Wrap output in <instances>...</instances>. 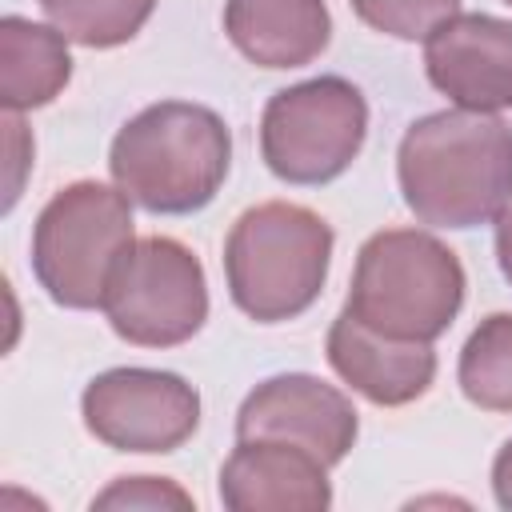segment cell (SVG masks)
Masks as SVG:
<instances>
[{
    "label": "cell",
    "instance_id": "obj_16",
    "mask_svg": "<svg viewBox=\"0 0 512 512\" xmlns=\"http://www.w3.org/2000/svg\"><path fill=\"white\" fill-rule=\"evenodd\" d=\"M40 8L72 44L120 48L148 24L156 0H40Z\"/></svg>",
    "mask_w": 512,
    "mask_h": 512
},
{
    "label": "cell",
    "instance_id": "obj_9",
    "mask_svg": "<svg viewBox=\"0 0 512 512\" xmlns=\"http://www.w3.org/2000/svg\"><path fill=\"white\" fill-rule=\"evenodd\" d=\"M360 436V416L352 400L308 372H280L260 380L240 412H236V440H288L320 456L336 468Z\"/></svg>",
    "mask_w": 512,
    "mask_h": 512
},
{
    "label": "cell",
    "instance_id": "obj_4",
    "mask_svg": "<svg viewBox=\"0 0 512 512\" xmlns=\"http://www.w3.org/2000/svg\"><path fill=\"white\" fill-rule=\"evenodd\" d=\"M464 264L432 232H372L352 268L344 308L392 340H440L464 308Z\"/></svg>",
    "mask_w": 512,
    "mask_h": 512
},
{
    "label": "cell",
    "instance_id": "obj_13",
    "mask_svg": "<svg viewBox=\"0 0 512 512\" xmlns=\"http://www.w3.org/2000/svg\"><path fill=\"white\" fill-rule=\"evenodd\" d=\"M224 32L256 68H304L332 40L324 0H224Z\"/></svg>",
    "mask_w": 512,
    "mask_h": 512
},
{
    "label": "cell",
    "instance_id": "obj_3",
    "mask_svg": "<svg viewBox=\"0 0 512 512\" xmlns=\"http://www.w3.org/2000/svg\"><path fill=\"white\" fill-rule=\"evenodd\" d=\"M332 244V224L304 204L264 200L240 212L224 240L232 304L256 324L296 320L324 292Z\"/></svg>",
    "mask_w": 512,
    "mask_h": 512
},
{
    "label": "cell",
    "instance_id": "obj_20",
    "mask_svg": "<svg viewBox=\"0 0 512 512\" xmlns=\"http://www.w3.org/2000/svg\"><path fill=\"white\" fill-rule=\"evenodd\" d=\"M492 496L500 508L512 512V440H504V448L492 460Z\"/></svg>",
    "mask_w": 512,
    "mask_h": 512
},
{
    "label": "cell",
    "instance_id": "obj_17",
    "mask_svg": "<svg viewBox=\"0 0 512 512\" xmlns=\"http://www.w3.org/2000/svg\"><path fill=\"white\" fill-rule=\"evenodd\" d=\"M352 12L396 40H428L448 16L460 12V0H348Z\"/></svg>",
    "mask_w": 512,
    "mask_h": 512
},
{
    "label": "cell",
    "instance_id": "obj_5",
    "mask_svg": "<svg viewBox=\"0 0 512 512\" xmlns=\"http://www.w3.org/2000/svg\"><path fill=\"white\" fill-rule=\"evenodd\" d=\"M132 244V200L100 180H76L64 184L32 224V276L60 308H104L108 280Z\"/></svg>",
    "mask_w": 512,
    "mask_h": 512
},
{
    "label": "cell",
    "instance_id": "obj_15",
    "mask_svg": "<svg viewBox=\"0 0 512 512\" xmlns=\"http://www.w3.org/2000/svg\"><path fill=\"white\" fill-rule=\"evenodd\" d=\"M456 380L468 404L512 412V312H492L472 328L460 348Z\"/></svg>",
    "mask_w": 512,
    "mask_h": 512
},
{
    "label": "cell",
    "instance_id": "obj_12",
    "mask_svg": "<svg viewBox=\"0 0 512 512\" xmlns=\"http://www.w3.org/2000/svg\"><path fill=\"white\" fill-rule=\"evenodd\" d=\"M332 372L380 408H400L420 400L436 380V352L424 340H392L360 324L348 308L332 320L324 340Z\"/></svg>",
    "mask_w": 512,
    "mask_h": 512
},
{
    "label": "cell",
    "instance_id": "obj_19",
    "mask_svg": "<svg viewBox=\"0 0 512 512\" xmlns=\"http://www.w3.org/2000/svg\"><path fill=\"white\" fill-rule=\"evenodd\" d=\"M4 128H8V160H12L8 192H4V212H12V204L20 200V184H24V168H28V156H32V140L24 132L20 112H4Z\"/></svg>",
    "mask_w": 512,
    "mask_h": 512
},
{
    "label": "cell",
    "instance_id": "obj_11",
    "mask_svg": "<svg viewBox=\"0 0 512 512\" xmlns=\"http://www.w3.org/2000/svg\"><path fill=\"white\" fill-rule=\"evenodd\" d=\"M220 504L232 512H324L328 464L288 440H236L220 468Z\"/></svg>",
    "mask_w": 512,
    "mask_h": 512
},
{
    "label": "cell",
    "instance_id": "obj_6",
    "mask_svg": "<svg viewBox=\"0 0 512 512\" xmlns=\"http://www.w3.org/2000/svg\"><path fill=\"white\" fill-rule=\"evenodd\" d=\"M368 136V100L344 76H312L280 88L260 116L268 172L296 188L332 184L352 168Z\"/></svg>",
    "mask_w": 512,
    "mask_h": 512
},
{
    "label": "cell",
    "instance_id": "obj_7",
    "mask_svg": "<svg viewBox=\"0 0 512 512\" xmlns=\"http://www.w3.org/2000/svg\"><path fill=\"white\" fill-rule=\"evenodd\" d=\"M112 332L136 348H176L208 320V280L200 256L172 236L136 240L104 292Z\"/></svg>",
    "mask_w": 512,
    "mask_h": 512
},
{
    "label": "cell",
    "instance_id": "obj_22",
    "mask_svg": "<svg viewBox=\"0 0 512 512\" xmlns=\"http://www.w3.org/2000/svg\"><path fill=\"white\" fill-rule=\"evenodd\" d=\"M504 4H508V8H512V0H504Z\"/></svg>",
    "mask_w": 512,
    "mask_h": 512
},
{
    "label": "cell",
    "instance_id": "obj_8",
    "mask_svg": "<svg viewBox=\"0 0 512 512\" xmlns=\"http://www.w3.org/2000/svg\"><path fill=\"white\" fill-rule=\"evenodd\" d=\"M84 428L116 452H176L200 428V392L164 368H108L80 396Z\"/></svg>",
    "mask_w": 512,
    "mask_h": 512
},
{
    "label": "cell",
    "instance_id": "obj_14",
    "mask_svg": "<svg viewBox=\"0 0 512 512\" xmlns=\"http://www.w3.org/2000/svg\"><path fill=\"white\" fill-rule=\"evenodd\" d=\"M72 80L68 36L56 24L24 16L0 20V104L4 112H32L52 104Z\"/></svg>",
    "mask_w": 512,
    "mask_h": 512
},
{
    "label": "cell",
    "instance_id": "obj_21",
    "mask_svg": "<svg viewBox=\"0 0 512 512\" xmlns=\"http://www.w3.org/2000/svg\"><path fill=\"white\" fill-rule=\"evenodd\" d=\"M496 264H500L504 280L512 284V204H508L504 216L496 220Z\"/></svg>",
    "mask_w": 512,
    "mask_h": 512
},
{
    "label": "cell",
    "instance_id": "obj_18",
    "mask_svg": "<svg viewBox=\"0 0 512 512\" xmlns=\"http://www.w3.org/2000/svg\"><path fill=\"white\" fill-rule=\"evenodd\" d=\"M92 508H192V496L168 476H116Z\"/></svg>",
    "mask_w": 512,
    "mask_h": 512
},
{
    "label": "cell",
    "instance_id": "obj_2",
    "mask_svg": "<svg viewBox=\"0 0 512 512\" xmlns=\"http://www.w3.org/2000/svg\"><path fill=\"white\" fill-rule=\"evenodd\" d=\"M232 168V132L220 112L192 100L140 108L108 148L116 188L152 216L208 208Z\"/></svg>",
    "mask_w": 512,
    "mask_h": 512
},
{
    "label": "cell",
    "instance_id": "obj_10",
    "mask_svg": "<svg viewBox=\"0 0 512 512\" xmlns=\"http://www.w3.org/2000/svg\"><path fill=\"white\" fill-rule=\"evenodd\" d=\"M424 72L440 96L468 112L512 108V20L456 12L424 40Z\"/></svg>",
    "mask_w": 512,
    "mask_h": 512
},
{
    "label": "cell",
    "instance_id": "obj_1",
    "mask_svg": "<svg viewBox=\"0 0 512 512\" xmlns=\"http://www.w3.org/2000/svg\"><path fill=\"white\" fill-rule=\"evenodd\" d=\"M396 180L420 224H496L512 204V124L468 108L420 116L396 148Z\"/></svg>",
    "mask_w": 512,
    "mask_h": 512
}]
</instances>
